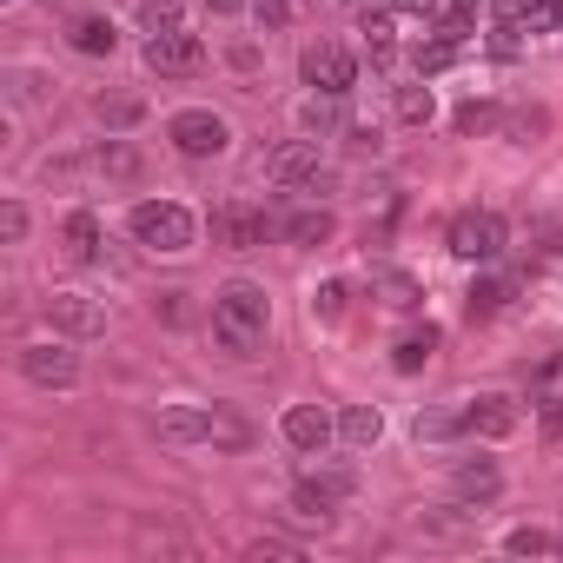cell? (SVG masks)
<instances>
[{
  "label": "cell",
  "instance_id": "6da1fadb",
  "mask_svg": "<svg viewBox=\"0 0 563 563\" xmlns=\"http://www.w3.org/2000/svg\"><path fill=\"white\" fill-rule=\"evenodd\" d=\"M265 325H272L265 286H252V278H232V286L212 292V345H219L225 358H258Z\"/></svg>",
  "mask_w": 563,
  "mask_h": 563
},
{
  "label": "cell",
  "instance_id": "7a4b0ae2",
  "mask_svg": "<svg viewBox=\"0 0 563 563\" xmlns=\"http://www.w3.org/2000/svg\"><path fill=\"white\" fill-rule=\"evenodd\" d=\"M126 232H133L146 252H166V258H179V252H192V239H199V219H192L179 199H140V206L126 212Z\"/></svg>",
  "mask_w": 563,
  "mask_h": 563
},
{
  "label": "cell",
  "instance_id": "3957f363",
  "mask_svg": "<svg viewBox=\"0 0 563 563\" xmlns=\"http://www.w3.org/2000/svg\"><path fill=\"white\" fill-rule=\"evenodd\" d=\"M74 173H93V179H113V186H133L140 173H146V159H140V146L133 140H120V133H107L100 146H87L80 159H60V166H47V179H74Z\"/></svg>",
  "mask_w": 563,
  "mask_h": 563
},
{
  "label": "cell",
  "instance_id": "277c9868",
  "mask_svg": "<svg viewBox=\"0 0 563 563\" xmlns=\"http://www.w3.org/2000/svg\"><path fill=\"white\" fill-rule=\"evenodd\" d=\"M444 245H451L464 265H490V258H504V245H510V225H504L490 206H464V212L451 219Z\"/></svg>",
  "mask_w": 563,
  "mask_h": 563
},
{
  "label": "cell",
  "instance_id": "5b68a950",
  "mask_svg": "<svg viewBox=\"0 0 563 563\" xmlns=\"http://www.w3.org/2000/svg\"><path fill=\"white\" fill-rule=\"evenodd\" d=\"M166 140H173L179 159H219V153L232 146V126H225L212 107H179V113L166 120Z\"/></svg>",
  "mask_w": 563,
  "mask_h": 563
},
{
  "label": "cell",
  "instance_id": "8992f818",
  "mask_svg": "<svg viewBox=\"0 0 563 563\" xmlns=\"http://www.w3.org/2000/svg\"><path fill=\"white\" fill-rule=\"evenodd\" d=\"M21 378L27 385H41V391H74L80 385V352H74V339H34V345H21Z\"/></svg>",
  "mask_w": 563,
  "mask_h": 563
},
{
  "label": "cell",
  "instance_id": "52a82bcc",
  "mask_svg": "<svg viewBox=\"0 0 563 563\" xmlns=\"http://www.w3.org/2000/svg\"><path fill=\"white\" fill-rule=\"evenodd\" d=\"M206 232H212V245H219V252H258V245L278 232V219H265V212H258V206H245V199H225V206H212Z\"/></svg>",
  "mask_w": 563,
  "mask_h": 563
},
{
  "label": "cell",
  "instance_id": "ba28073f",
  "mask_svg": "<svg viewBox=\"0 0 563 563\" xmlns=\"http://www.w3.org/2000/svg\"><path fill=\"white\" fill-rule=\"evenodd\" d=\"M265 173H272V186H286V192H332V166L319 159V146H312V140L278 146V153L265 159Z\"/></svg>",
  "mask_w": 563,
  "mask_h": 563
},
{
  "label": "cell",
  "instance_id": "9c48e42d",
  "mask_svg": "<svg viewBox=\"0 0 563 563\" xmlns=\"http://www.w3.org/2000/svg\"><path fill=\"white\" fill-rule=\"evenodd\" d=\"M299 80L312 87V93H352L358 87V60H352V47H339V41H312L306 54H299Z\"/></svg>",
  "mask_w": 563,
  "mask_h": 563
},
{
  "label": "cell",
  "instance_id": "30bf717a",
  "mask_svg": "<svg viewBox=\"0 0 563 563\" xmlns=\"http://www.w3.org/2000/svg\"><path fill=\"white\" fill-rule=\"evenodd\" d=\"M146 67L166 74V80H186V74L206 67V41L186 34V27H159V34H146Z\"/></svg>",
  "mask_w": 563,
  "mask_h": 563
},
{
  "label": "cell",
  "instance_id": "8fae6325",
  "mask_svg": "<svg viewBox=\"0 0 563 563\" xmlns=\"http://www.w3.org/2000/svg\"><path fill=\"white\" fill-rule=\"evenodd\" d=\"M41 312H47V325H54L60 339H93V332L107 325V306H100L93 292H74V286H67V292H47Z\"/></svg>",
  "mask_w": 563,
  "mask_h": 563
},
{
  "label": "cell",
  "instance_id": "7c38bea8",
  "mask_svg": "<svg viewBox=\"0 0 563 563\" xmlns=\"http://www.w3.org/2000/svg\"><path fill=\"white\" fill-rule=\"evenodd\" d=\"M153 438L173 444V451H199V444H212V405H166V411L153 418Z\"/></svg>",
  "mask_w": 563,
  "mask_h": 563
},
{
  "label": "cell",
  "instance_id": "4fadbf2b",
  "mask_svg": "<svg viewBox=\"0 0 563 563\" xmlns=\"http://www.w3.org/2000/svg\"><path fill=\"white\" fill-rule=\"evenodd\" d=\"M278 438H286L299 457H319V451L339 438V424H332V411H319V405H292L286 418H278Z\"/></svg>",
  "mask_w": 563,
  "mask_h": 563
},
{
  "label": "cell",
  "instance_id": "5bb4252c",
  "mask_svg": "<svg viewBox=\"0 0 563 563\" xmlns=\"http://www.w3.org/2000/svg\"><path fill=\"white\" fill-rule=\"evenodd\" d=\"M60 252L74 258V265H100L107 258V225H100V212H67V225H60Z\"/></svg>",
  "mask_w": 563,
  "mask_h": 563
},
{
  "label": "cell",
  "instance_id": "9a60e30c",
  "mask_svg": "<svg viewBox=\"0 0 563 563\" xmlns=\"http://www.w3.org/2000/svg\"><path fill=\"white\" fill-rule=\"evenodd\" d=\"M464 431H471V438H510V431H517V398H504V391L471 398V405H464Z\"/></svg>",
  "mask_w": 563,
  "mask_h": 563
},
{
  "label": "cell",
  "instance_id": "2e32d148",
  "mask_svg": "<svg viewBox=\"0 0 563 563\" xmlns=\"http://www.w3.org/2000/svg\"><path fill=\"white\" fill-rule=\"evenodd\" d=\"M497 490H504L497 457H464V464L451 471V497H457V504H490Z\"/></svg>",
  "mask_w": 563,
  "mask_h": 563
},
{
  "label": "cell",
  "instance_id": "e0dca14e",
  "mask_svg": "<svg viewBox=\"0 0 563 563\" xmlns=\"http://www.w3.org/2000/svg\"><path fill=\"white\" fill-rule=\"evenodd\" d=\"M332 232H339V219H332L325 206H299V212H286V219H278V239H286V245H299V252H319Z\"/></svg>",
  "mask_w": 563,
  "mask_h": 563
},
{
  "label": "cell",
  "instance_id": "ac0fdd59",
  "mask_svg": "<svg viewBox=\"0 0 563 563\" xmlns=\"http://www.w3.org/2000/svg\"><path fill=\"white\" fill-rule=\"evenodd\" d=\"M67 47H74V54H87V60H107V54L120 47V27H113L107 14H74V27H67Z\"/></svg>",
  "mask_w": 563,
  "mask_h": 563
},
{
  "label": "cell",
  "instance_id": "d6986e66",
  "mask_svg": "<svg viewBox=\"0 0 563 563\" xmlns=\"http://www.w3.org/2000/svg\"><path fill=\"white\" fill-rule=\"evenodd\" d=\"M372 292H378L391 312H418V299H424V286H418L405 265H372Z\"/></svg>",
  "mask_w": 563,
  "mask_h": 563
},
{
  "label": "cell",
  "instance_id": "ffe728a7",
  "mask_svg": "<svg viewBox=\"0 0 563 563\" xmlns=\"http://www.w3.org/2000/svg\"><path fill=\"white\" fill-rule=\"evenodd\" d=\"M339 438H345L352 451H372V444L385 438V418H378V405H345V411H339Z\"/></svg>",
  "mask_w": 563,
  "mask_h": 563
},
{
  "label": "cell",
  "instance_id": "44dd1931",
  "mask_svg": "<svg viewBox=\"0 0 563 563\" xmlns=\"http://www.w3.org/2000/svg\"><path fill=\"white\" fill-rule=\"evenodd\" d=\"M93 113H100V126H107V133H133V126L146 120V100H140V93H100V100H93Z\"/></svg>",
  "mask_w": 563,
  "mask_h": 563
},
{
  "label": "cell",
  "instance_id": "7402d4cb",
  "mask_svg": "<svg viewBox=\"0 0 563 563\" xmlns=\"http://www.w3.org/2000/svg\"><path fill=\"white\" fill-rule=\"evenodd\" d=\"M510 299H517V278H477L471 299H464V312H471V319H497Z\"/></svg>",
  "mask_w": 563,
  "mask_h": 563
},
{
  "label": "cell",
  "instance_id": "603a6c76",
  "mask_svg": "<svg viewBox=\"0 0 563 563\" xmlns=\"http://www.w3.org/2000/svg\"><path fill=\"white\" fill-rule=\"evenodd\" d=\"M431 352H438V325L405 332V339L391 345V372H405V378H411V372H424V358H431Z\"/></svg>",
  "mask_w": 563,
  "mask_h": 563
},
{
  "label": "cell",
  "instance_id": "cb8c5ba5",
  "mask_svg": "<svg viewBox=\"0 0 563 563\" xmlns=\"http://www.w3.org/2000/svg\"><path fill=\"white\" fill-rule=\"evenodd\" d=\"M299 126H306V140H319V133H339V126H345V113H339V93H312V100L299 107Z\"/></svg>",
  "mask_w": 563,
  "mask_h": 563
},
{
  "label": "cell",
  "instance_id": "d4e9b609",
  "mask_svg": "<svg viewBox=\"0 0 563 563\" xmlns=\"http://www.w3.org/2000/svg\"><path fill=\"white\" fill-rule=\"evenodd\" d=\"M451 438H471L464 431V405L457 411H418V444H451Z\"/></svg>",
  "mask_w": 563,
  "mask_h": 563
},
{
  "label": "cell",
  "instance_id": "484cf974",
  "mask_svg": "<svg viewBox=\"0 0 563 563\" xmlns=\"http://www.w3.org/2000/svg\"><path fill=\"white\" fill-rule=\"evenodd\" d=\"M537 133H550V113H543V107H510V113H504V140H510V146H530Z\"/></svg>",
  "mask_w": 563,
  "mask_h": 563
},
{
  "label": "cell",
  "instance_id": "4316f807",
  "mask_svg": "<svg viewBox=\"0 0 563 563\" xmlns=\"http://www.w3.org/2000/svg\"><path fill=\"white\" fill-rule=\"evenodd\" d=\"M245 444H252V424H245L239 411L212 405V451H245Z\"/></svg>",
  "mask_w": 563,
  "mask_h": 563
},
{
  "label": "cell",
  "instance_id": "83f0119b",
  "mask_svg": "<svg viewBox=\"0 0 563 563\" xmlns=\"http://www.w3.org/2000/svg\"><path fill=\"white\" fill-rule=\"evenodd\" d=\"M365 47H372V60L378 67H391V54H398V27H391V14L378 8V14H365Z\"/></svg>",
  "mask_w": 563,
  "mask_h": 563
},
{
  "label": "cell",
  "instance_id": "f1b7e54d",
  "mask_svg": "<svg viewBox=\"0 0 563 563\" xmlns=\"http://www.w3.org/2000/svg\"><path fill=\"white\" fill-rule=\"evenodd\" d=\"M391 107H398V120H405V126H424V120H431V87L405 80V87H391Z\"/></svg>",
  "mask_w": 563,
  "mask_h": 563
},
{
  "label": "cell",
  "instance_id": "f546056e",
  "mask_svg": "<svg viewBox=\"0 0 563 563\" xmlns=\"http://www.w3.org/2000/svg\"><path fill=\"white\" fill-rule=\"evenodd\" d=\"M504 550H510V556H563V537H550V530H530V523H523V530H510V537H504Z\"/></svg>",
  "mask_w": 563,
  "mask_h": 563
},
{
  "label": "cell",
  "instance_id": "4dcf8cb0",
  "mask_svg": "<svg viewBox=\"0 0 563 563\" xmlns=\"http://www.w3.org/2000/svg\"><path fill=\"white\" fill-rule=\"evenodd\" d=\"M345 306H352V286H345V278H325V286L312 292V319H345Z\"/></svg>",
  "mask_w": 563,
  "mask_h": 563
},
{
  "label": "cell",
  "instance_id": "1f68e13d",
  "mask_svg": "<svg viewBox=\"0 0 563 563\" xmlns=\"http://www.w3.org/2000/svg\"><path fill=\"white\" fill-rule=\"evenodd\" d=\"M490 126H504V113H497L490 100H471V107H457V133H490Z\"/></svg>",
  "mask_w": 563,
  "mask_h": 563
},
{
  "label": "cell",
  "instance_id": "d6a6232c",
  "mask_svg": "<svg viewBox=\"0 0 563 563\" xmlns=\"http://www.w3.org/2000/svg\"><path fill=\"white\" fill-rule=\"evenodd\" d=\"M245 556H252V563H292V556H299V543H286V537H252V543H245Z\"/></svg>",
  "mask_w": 563,
  "mask_h": 563
},
{
  "label": "cell",
  "instance_id": "836d02e7",
  "mask_svg": "<svg viewBox=\"0 0 563 563\" xmlns=\"http://www.w3.org/2000/svg\"><path fill=\"white\" fill-rule=\"evenodd\" d=\"M159 27H186L179 21V0H146V34H159Z\"/></svg>",
  "mask_w": 563,
  "mask_h": 563
},
{
  "label": "cell",
  "instance_id": "e575fe53",
  "mask_svg": "<svg viewBox=\"0 0 563 563\" xmlns=\"http://www.w3.org/2000/svg\"><path fill=\"white\" fill-rule=\"evenodd\" d=\"M0 232H8V245H14V239H27V206H21V199L0 206Z\"/></svg>",
  "mask_w": 563,
  "mask_h": 563
},
{
  "label": "cell",
  "instance_id": "d590c367",
  "mask_svg": "<svg viewBox=\"0 0 563 563\" xmlns=\"http://www.w3.org/2000/svg\"><path fill=\"white\" fill-rule=\"evenodd\" d=\"M41 87H47L41 74H14V100H21V107H34V100H41Z\"/></svg>",
  "mask_w": 563,
  "mask_h": 563
},
{
  "label": "cell",
  "instance_id": "8d00e7d4",
  "mask_svg": "<svg viewBox=\"0 0 563 563\" xmlns=\"http://www.w3.org/2000/svg\"><path fill=\"white\" fill-rule=\"evenodd\" d=\"M543 438H563V398H543Z\"/></svg>",
  "mask_w": 563,
  "mask_h": 563
},
{
  "label": "cell",
  "instance_id": "74e56055",
  "mask_svg": "<svg viewBox=\"0 0 563 563\" xmlns=\"http://www.w3.org/2000/svg\"><path fill=\"white\" fill-rule=\"evenodd\" d=\"M517 34H523V27H517V21H504V27H497V41H490V47H497V54H517Z\"/></svg>",
  "mask_w": 563,
  "mask_h": 563
},
{
  "label": "cell",
  "instance_id": "f35d334b",
  "mask_svg": "<svg viewBox=\"0 0 563 563\" xmlns=\"http://www.w3.org/2000/svg\"><path fill=\"white\" fill-rule=\"evenodd\" d=\"M206 8H212V14H245L252 0H206Z\"/></svg>",
  "mask_w": 563,
  "mask_h": 563
},
{
  "label": "cell",
  "instance_id": "ab89813d",
  "mask_svg": "<svg viewBox=\"0 0 563 563\" xmlns=\"http://www.w3.org/2000/svg\"><path fill=\"white\" fill-rule=\"evenodd\" d=\"M556 245H563V219H556Z\"/></svg>",
  "mask_w": 563,
  "mask_h": 563
},
{
  "label": "cell",
  "instance_id": "60d3db41",
  "mask_svg": "<svg viewBox=\"0 0 563 563\" xmlns=\"http://www.w3.org/2000/svg\"><path fill=\"white\" fill-rule=\"evenodd\" d=\"M378 8H385V0H378Z\"/></svg>",
  "mask_w": 563,
  "mask_h": 563
},
{
  "label": "cell",
  "instance_id": "b9f144b4",
  "mask_svg": "<svg viewBox=\"0 0 563 563\" xmlns=\"http://www.w3.org/2000/svg\"><path fill=\"white\" fill-rule=\"evenodd\" d=\"M504 8H510V0H504Z\"/></svg>",
  "mask_w": 563,
  "mask_h": 563
}]
</instances>
